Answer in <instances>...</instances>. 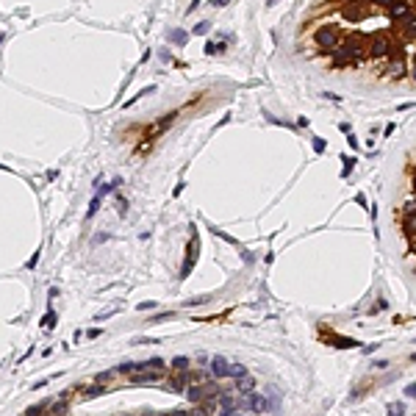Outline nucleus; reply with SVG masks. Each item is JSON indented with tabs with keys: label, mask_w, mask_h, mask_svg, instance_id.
I'll use <instances>...</instances> for the list:
<instances>
[{
	"label": "nucleus",
	"mask_w": 416,
	"mask_h": 416,
	"mask_svg": "<svg viewBox=\"0 0 416 416\" xmlns=\"http://www.w3.org/2000/svg\"><path fill=\"white\" fill-rule=\"evenodd\" d=\"M45 408H47V402H39V405H31L28 411H25V416H36V413H42Z\"/></svg>",
	"instance_id": "7c9ffc66"
},
{
	"label": "nucleus",
	"mask_w": 416,
	"mask_h": 416,
	"mask_svg": "<svg viewBox=\"0 0 416 416\" xmlns=\"http://www.w3.org/2000/svg\"><path fill=\"white\" fill-rule=\"evenodd\" d=\"M325 139H313V150H316V153H325Z\"/></svg>",
	"instance_id": "ea45409f"
},
{
	"label": "nucleus",
	"mask_w": 416,
	"mask_h": 416,
	"mask_svg": "<svg viewBox=\"0 0 416 416\" xmlns=\"http://www.w3.org/2000/svg\"><path fill=\"white\" fill-rule=\"evenodd\" d=\"M342 164H344V178H350V175H352V167H355V159H352V155H347V159H344V155H342Z\"/></svg>",
	"instance_id": "5701e85b"
},
{
	"label": "nucleus",
	"mask_w": 416,
	"mask_h": 416,
	"mask_svg": "<svg viewBox=\"0 0 416 416\" xmlns=\"http://www.w3.org/2000/svg\"><path fill=\"white\" fill-rule=\"evenodd\" d=\"M413 189H416V175H413Z\"/></svg>",
	"instance_id": "603ef678"
},
{
	"label": "nucleus",
	"mask_w": 416,
	"mask_h": 416,
	"mask_svg": "<svg viewBox=\"0 0 416 416\" xmlns=\"http://www.w3.org/2000/svg\"><path fill=\"white\" fill-rule=\"evenodd\" d=\"M100 333H103V330H100V327H92V330H89V333H86V336H89V339H97V336H100Z\"/></svg>",
	"instance_id": "a18cd8bd"
},
{
	"label": "nucleus",
	"mask_w": 416,
	"mask_h": 416,
	"mask_svg": "<svg viewBox=\"0 0 416 416\" xmlns=\"http://www.w3.org/2000/svg\"><path fill=\"white\" fill-rule=\"evenodd\" d=\"M255 388V378H250V374H244V378H236V391L239 394H247Z\"/></svg>",
	"instance_id": "4468645a"
},
{
	"label": "nucleus",
	"mask_w": 416,
	"mask_h": 416,
	"mask_svg": "<svg viewBox=\"0 0 416 416\" xmlns=\"http://www.w3.org/2000/svg\"><path fill=\"white\" fill-rule=\"evenodd\" d=\"M155 305H159V303H153V300H145V303H139V305H136V311H153Z\"/></svg>",
	"instance_id": "473e14b6"
},
{
	"label": "nucleus",
	"mask_w": 416,
	"mask_h": 416,
	"mask_svg": "<svg viewBox=\"0 0 416 416\" xmlns=\"http://www.w3.org/2000/svg\"><path fill=\"white\" fill-rule=\"evenodd\" d=\"M117 208L122 211V214H125V211H128V200H125V197H122V194L117 197Z\"/></svg>",
	"instance_id": "a19ab883"
},
{
	"label": "nucleus",
	"mask_w": 416,
	"mask_h": 416,
	"mask_svg": "<svg viewBox=\"0 0 416 416\" xmlns=\"http://www.w3.org/2000/svg\"><path fill=\"white\" fill-rule=\"evenodd\" d=\"M383 75H386V78H402V75H405V58H402V53H397V56L388 58Z\"/></svg>",
	"instance_id": "39448f33"
},
{
	"label": "nucleus",
	"mask_w": 416,
	"mask_h": 416,
	"mask_svg": "<svg viewBox=\"0 0 416 416\" xmlns=\"http://www.w3.org/2000/svg\"><path fill=\"white\" fill-rule=\"evenodd\" d=\"M369 56L372 58H383V56H391V39H388V33H374L372 42H369Z\"/></svg>",
	"instance_id": "7ed1b4c3"
},
{
	"label": "nucleus",
	"mask_w": 416,
	"mask_h": 416,
	"mask_svg": "<svg viewBox=\"0 0 416 416\" xmlns=\"http://www.w3.org/2000/svg\"><path fill=\"white\" fill-rule=\"evenodd\" d=\"M100 203H103V194H100V192H97V194H94V197H92V203H89V211H86V220H92V216H94V214H97V208H100Z\"/></svg>",
	"instance_id": "a211bd4d"
},
{
	"label": "nucleus",
	"mask_w": 416,
	"mask_h": 416,
	"mask_svg": "<svg viewBox=\"0 0 416 416\" xmlns=\"http://www.w3.org/2000/svg\"><path fill=\"white\" fill-rule=\"evenodd\" d=\"M388 413H405V405L402 402H388Z\"/></svg>",
	"instance_id": "2f4dec72"
},
{
	"label": "nucleus",
	"mask_w": 416,
	"mask_h": 416,
	"mask_svg": "<svg viewBox=\"0 0 416 416\" xmlns=\"http://www.w3.org/2000/svg\"><path fill=\"white\" fill-rule=\"evenodd\" d=\"M136 369H142V361H122V364L117 366L120 374H133Z\"/></svg>",
	"instance_id": "f3484780"
},
{
	"label": "nucleus",
	"mask_w": 416,
	"mask_h": 416,
	"mask_svg": "<svg viewBox=\"0 0 416 416\" xmlns=\"http://www.w3.org/2000/svg\"><path fill=\"white\" fill-rule=\"evenodd\" d=\"M172 120H175V114H169V117L159 120V122H155V125H150V139H153V136H159V133H164V131H167V128L172 125Z\"/></svg>",
	"instance_id": "f8f14e48"
},
{
	"label": "nucleus",
	"mask_w": 416,
	"mask_h": 416,
	"mask_svg": "<svg viewBox=\"0 0 416 416\" xmlns=\"http://www.w3.org/2000/svg\"><path fill=\"white\" fill-rule=\"evenodd\" d=\"M39 255H42V250H36V253H33L31 258H28V264H25V269H33L39 264Z\"/></svg>",
	"instance_id": "72a5a7b5"
},
{
	"label": "nucleus",
	"mask_w": 416,
	"mask_h": 416,
	"mask_svg": "<svg viewBox=\"0 0 416 416\" xmlns=\"http://www.w3.org/2000/svg\"><path fill=\"white\" fill-rule=\"evenodd\" d=\"M208 230H211V233H214V236H220V239H222V242H228V244H239V242H236V239H233V236H228V233H225V230H220V228H214V225H211V222H208Z\"/></svg>",
	"instance_id": "412c9836"
},
{
	"label": "nucleus",
	"mask_w": 416,
	"mask_h": 416,
	"mask_svg": "<svg viewBox=\"0 0 416 416\" xmlns=\"http://www.w3.org/2000/svg\"><path fill=\"white\" fill-rule=\"evenodd\" d=\"M369 3H374V6H383V9H391L397 0H369Z\"/></svg>",
	"instance_id": "58836bf2"
},
{
	"label": "nucleus",
	"mask_w": 416,
	"mask_h": 416,
	"mask_svg": "<svg viewBox=\"0 0 416 416\" xmlns=\"http://www.w3.org/2000/svg\"><path fill=\"white\" fill-rule=\"evenodd\" d=\"M411 361H413V364H416V352H411Z\"/></svg>",
	"instance_id": "3c124183"
},
{
	"label": "nucleus",
	"mask_w": 416,
	"mask_h": 416,
	"mask_svg": "<svg viewBox=\"0 0 416 416\" xmlns=\"http://www.w3.org/2000/svg\"><path fill=\"white\" fill-rule=\"evenodd\" d=\"M183 397L192 402V405H200V402H206V400H208V391H206V388H200V386H189Z\"/></svg>",
	"instance_id": "9b49d317"
},
{
	"label": "nucleus",
	"mask_w": 416,
	"mask_h": 416,
	"mask_svg": "<svg viewBox=\"0 0 416 416\" xmlns=\"http://www.w3.org/2000/svg\"><path fill=\"white\" fill-rule=\"evenodd\" d=\"M244 374H247V369H244V366L242 364H230V378H244Z\"/></svg>",
	"instance_id": "a878e982"
},
{
	"label": "nucleus",
	"mask_w": 416,
	"mask_h": 416,
	"mask_svg": "<svg viewBox=\"0 0 416 416\" xmlns=\"http://www.w3.org/2000/svg\"><path fill=\"white\" fill-rule=\"evenodd\" d=\"M169 39H172L175 45H186L189 33H186V31H181V28H172V31H169Z\"/></svg>",
	"instance_id": "6ab92c4d"
},
{
	"label": "nucleus",
	"mask_w": 416,
	"mask_h": 416,
	"mask_svg": "<svg viewBox=\"0 0 416 416\" xmlns=\"http://www.w3.org/2000/svg\"><path fill=\"white\" fill-rule=\"evenodd\" d=\"M222 50H225V45H214V42L206 45V53H208V56H211V53H222Z\"/></svg>",
	"instance_id": "e433bc0d"
},
{
	"label": "nucleus",
	"mask_w": 416,
	"mask_h": 416,
	"mask_svg": "<svg viewBox=\"0 0 416 416\" xmlns=\"http://www.w3.org/2000/svg\"><path fill=\"white\" fill-rule=\"evenodd\" d=\"M164 374H167V372H161V369H155V372H142V374H131V383H133V386H150V383H159Z\"/></svg>",
	"instance_id": "6e6552de"
},
{
	"label": "nucleus",
	"mask_w": 416,
	"mask_h": 416,
	"mask_svg": "<svg viewBox=\"0 0 416 416\" xmlns=\"http://www.w3.org/2000/svg\"><path fill=\"white\" fill-rule=\"evenodd\" d=\"M103 394H106V383H97V380H94V386L86 388L84 400H94V397H103Z\"/></svg>",
	"instance_id": "dca6fc26"
},
{
	"label": "nucleus",
	"mask_w": 416,
	"mask_h": 416,
	"mask_svg": "<svg viewBox=\"0 0 416 416\" xmlns=\"http://www.w3.org/2000/svg\"><path fill=\"white\" fill-rule=\"evenodd\" d=\"M133 344H161V339H153V336H139V339H133Z\"/></svg>",
	"instance_id": "c756f323"
},
{
	"label": "nucleus",
	"mask_w": 416,
	"mask_h": 416,
	"mask_svg": "<svg viewBox=\"0 0 416 416\" xmlns=\"http://www.w3.org/2000/svg\"><path fill=\"white\" fill-rule=\"evenodd\" d=\"M242 397H244V411H255V413H261V411H269L267 394H255V388H253V391L242 394Z\"/></svg>",
	"instance_id": "20e7f679"
},
{
	"label": "nucleus",
	"mask_w": 416,
	"mask_h": 416,
	"mask_svg": "<svg viewBox=\"0 0 416 416\" xmlns=\"http://www.w3.org/2000/svg\"><path fill=\"white\" fill-rule=\"evenodd\" d=\"M172 316H175L172 311H167V313H155V316H153V322H167V319H172Z\"/></svg>",
	"instance_id": "4c0bfd02"
},
{
	"label": "nucleus",
	"mask_w": 416,
	"mask_h": 416,
	"mask_svg": "<svg viewBox=\"0 0 416 416\" xmlns=\"http://www.w3.org/2000/svg\"><path fill=\"white\" fill-rule=\"evenodd\" d=\"M225 3H228V0H214V6H225Z\"/></svg>",
	"instance_id": "8fccbe9b"
},
{
	"label": "nucleus",
	"mask_w": 416,
	"mask_h": 416,
	"mask_svg": "<svg viewBox=\"0 0 416 416\" xmlns=\"http://www.w3.org/2000/svg\"><path fill=\"white\" fill-rule=\"evenodd\" d=\"M153 89H155V86H147V89H142L139 94H133V97H131V100H128V103H125V106H122V108H131L133 103H139V100H142V97H145V94H150V92H153Z\"/></svg>",
	"instance_id": "4be33fe9"
},
{
	"label": "nucleus",
	"mask_w": 416,
	"mask_h": 416,
	"mask_svg": "<svg viewBox=\"0 0 416 416\" xmlns=\"http://www.w3.org/2000/svg\"><path fill=\"white\" fill-rule=\"evenodd\" d=\"M386 308H388V303H386V300H383V297H380V300H378V303H374V308H372L369 313H380V311H386Z\"/></svg>",
	"instance_id": "c9c22d12"
},
{
	"label": "nucleus",
	"mask_w": 416,
	"mask_h": 416,
	"mask_svg": "<svg viewBox=\"0 0 416 416\" xmlns=\"http://www.w3.org/2000/svg\"><path fill=\"white\" fill-rule=\"evenodd\" d=\"M330 344L333 347H358L355 339H330Z\"/></svg>",
	"instance_id": "b1692460"
},
{
	"label": "nucleus",
	"mask_w": 416,
	"mask_h": 416,
	"mask_svg": "<svg viewBox=\"0 0 416 416\" xmlns=\"http://www.w3.org/2000/svg\"><path fill=\"white\" fill-rule=\"evenodd\" d=\"M378 347H380V344H366V347H364V352H366V355H369V352H374V350H378Z\"/></svg>",
	"instance_id": "de8ad7c7"
},
{
	"label": "nucleus",
	"mask_w": 416,
	"mask_h": 416,
	"mask_svg": "<svg viewBox=\"0 0 416 416\" xmlns=\"http://www.w3.org/2000/svg\"><path fill=\"white\" fill-rule=\"evenodd\" d=\"M53 322H56V313H53V308H50V311H47L45 316H42V322H39V325H42L45 330H50V325H53Z\"/></svg>",
	"instance_id": "393cba45"
},
{
	"label": "nucleus",
	"mask_w": 416,
	"mask_h": 416,
	"mask_svg": "<svg viewBox=\"0 0 416 416\" xmlns=\"http://www.w3.org/2000/svg\"><path fill=\"white\" fill-rule=\"evenodd\" d=\"M114 374H120V372H117V369H108V372H100L94 380H97V383H108V380H111Z\"/></svg>",
	"instance_id": "c85d7f7f"
},
{
	"label": "nucleus",
	"mask_w": 416,
	"mask_h": 416,
	"mask_svg": "<svg viewBox=\"0 0 416 416\" xmlns=\"http://www.w3.org/2000/svg\"><path fill=\"white\" fill-rule=\"evenodd\" d=\"M347 145H350V150H358V139L352 133H347Z\"/></svg>",
	"instance_id": "79ce46f5"
},
{
	"label": "nucleus",
	"mask_w": 416,
	"mask_h": 416,
	"mask_svg": "<svg viewBox=\"0 0 416 416\" xmlns=\"http://www.w3.org/2000/svg\"><path fill=\"white\" fill-rule=\"evenodd\" d=\"M339 131H342V133L347 136V133H352V128H350V125H347V122H342V125H339Z\"/></svg>",
	"instance_id": "49530a36"
},
{
	"label": "nucleus",
	"mask_w": 416,
	"mask_h": 416,
	"mask_svg": "<svg viewBox=\"0 0 416 416\" xmlns=\"http://www.w3.org/2000/svg\"><path fill=\"white\" fill-rule=\"evenodd\" d=\"M267 402H269V411H281V391L267 388Z\"/></svg>",
	"instance_id": "2eb2a0df"
},
{
	"label": "nucleus",
	"mask_w": 416,
	"mask_h": 416,
	"mask_svg": "<svg viewBox=\"0 0 416 416\" xmlns=\"http://www.w3.org/2000/svg\"><path fill=\"white\" fill-rule=\"evenodd\" d=\"M70 397H72V391H61L58 402H53V405H50V411H53V413H64L67 408H70Z\"/></svg>",
	"instance_id": "ddd939ff"
},
{
	"label": "nucleus",
	"mask_w": 416,
	"mask_h": 416,
	"mask_svg": "<svg viewBox=\"0 0 416 416\" xmlns=\"http://www.w3.org/2000/svg\"><path fill=\"white\" fill-rule=\"evenodd\" d=\"M200 3H203V0H192V3H189V11H194L197 6H200Z\"/></svg>",
	"instance_id": "09e8293b"
},
{
	"label": "nucleus",
	"mask_w": 416,
	"mask_h": 416,
	"mask_svg": "<svg viewBox=\"0 0 416 416\" xmlns=\"http://www.w3.org/2000/svg\"><path fill=\"white\" fill-rule=\"evenodd\" d=\"M220 408L225 413H236V411H244V397L242 400H236L233 394H220Z\"/></svg>",
	"instance_id": "0eeeda50"
},
{
	"label": "nucleus",
	"mask_w": 416,
	"mask_h": 416,
	"mask_svg": "<svg viewBox=\"0 0 416 416\" xmlns=\"http://www.w3.org/2000/svg\"><path fill=\"white\" fill-rule=\"evenodd\" d=\"M366 14H369V11H366L364 3H347L344 9H342V17L350 19V23H358V19H364Z\"/></svg>",
	"instance_id": "423d86ee"
},
{
	"label": "nucleus",
	"mask_w": 416,
	"mask_h": 416,
	"mask_svg": "<svg viewBox=\"0 0 416 416\" xmlns=\"http://www.w3.org/2000/svg\"><path fill=\"white\" fill-rule=\"evenodd\" d=\"M203 303H211V294H203V297L186 300V303H183V305H189V308H194V305H203Z\"/></svg>",
	"instance_id": "bb28decb"
},
{
	"label": "nucleus",
	"mask_w": 416,
	"mask_h": 416,
	"mask_svg": "<svg viewBox=\"0 0 416 416\" xmlns=\"http://www.w3.org/2000/svg\"><path fill=\"white\" fill-rule=\"evenodd\" d=\"M313 42H316V47L322 53H330L342 42V31H339V25H322V28H316V33H313Z\"/></svg>",
	"instance_id": "f257e3e1"
},
{
	"label": "nucleus",
	"mask_w": 416,
	"mask_h": 416,
	"mask_svg": "<svg viewBox=\"0 0 416 416\" xmlns=\"http://www.w3.org/2000/svg\"><path fill=\"white\" fill-rule=\"evenodd\" d=\"M197 253H200V239H197V230L192 228V242H189V247H186V258H183V267H181V281L189 278V272L194 269Z\"/></svg>",
	"instance_id": "f03ea898"
},
{
	"label": "nucleus",
	"mask_w": 416,
	"mask_h": 416,
	"mask_svg": "<svg viewBox=\"0 0 416 416\" xmlns=\"http://www.w3.org/2000/svg\"><path fill=\"white\" fill-rule=\"evenodd\" d=\"M394 131H397V125H391V122H388V125L383 128V136H391Z\"/></svg>",
	"instance_id": "c03bdc74"
},
{
	"label": "nucleus",
	"mask_w": 416,
	"mask_h": 416,
	"mask_svg": "<svg viewBox=\"0 0 416 416\" xmlns=\"http://www.w3.org/2000/svg\"><path fill=\"white\" fill-rule=\"evenodd\" d=\"M172 366H175V369H189V358L186 355H178V358H172Z\"/></svg>",
	"instance_id": "cd10ccee"
},
{
	"label": "nucleus",
	"mask_w": 416,
	"mask_h": 416,
	"mask_svg": "<svg viewBox=\"0 0 416 416\" xmlns=\"http://www.w3.org/2000/svg\"><path fill=\"white\" fill-rule=\"evenodd\" d=\"M211 374H214L216 380L230 378V364H228V361H225L222 355H214V358H211Z\"/></svg>",
	"instance_id": "1a4fd4ad"
},
{
	"label": "nucleus",
	"mask_w": 416,
	"mask_h": 416,
	"mask_svg": "<svg viewBox=\"0 0 416 416\" xmlns=\"http://www.w3.org/2000/svg\"><path fill=\"white\" fill-rule=\"evenodd\" d=\"M411 11H413V9L405 3V0H397V3H394L391 9H388V17H394L397 23H402V19H405L408 14H411Z\"/></svg>",
	"instance_id": "9d476101"
},
{
	"label": "nucleus",
	"mask_w": 416,
	"mask_h": 416,
	"mask_svg": "<svg viewBox=\"0 0 416 416\" xmlns=\"http://www.w3.org/2000/svg\"><path fill=\"white\" fill-rule=\"evenodd\" d=\"M405 394H408V397H413V400H416V383H408Z\"/></svg>",
	"instance_id": "37998d69"
},
{
	"label": "nucleus",
	"mask_w": 416,
	"mask_h": 416,
	"mask_svg": "<svg viewBox=\"0 0 416 416\" xmlns=\"http://www.w3.org/2000/svg\"><path fill=\"white\" fill-rule=\"evenodd\" d=\"M142 369H164V358H147V361H142Z\"/></svg>",
	"instance_id": "aec40b11"
},
{
	"label": "nucleus",
	"mask_w": 416,
	"mask_h": 416,
	"mask_svg": "<svg viewBox=\"0 0 416 416\" xmlns=\"http://www.w3.org/2000/svg\"><path fill=\"white\" fill-rule=\"evenodd\" d=\"M192 33H194V36H203V33H208V23H197Z\"/></svg>",
	"instance_id": "f704fd0d"
}]
</instances>
